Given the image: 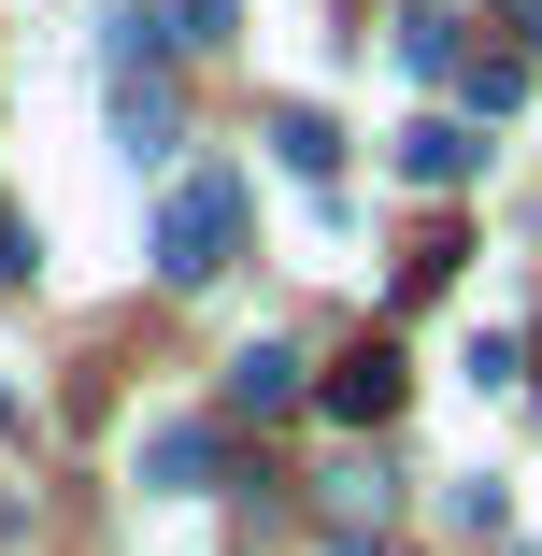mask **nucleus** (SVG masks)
I'll use <instances>...</instances> for the list:
<instances>
[{"instance_id": "2", "label": "nucleus", "mask_w": 542, "mask_h": 556, "mask_svg": "<svg viewBox=\"0 0 542 556\" xmlns=\"http://www.w3.org/2000/svg\"><path fill=\"white\" fill-rule=\"evenodd\" d=\"M314 400H329L343 428H386V414H400V357H386V343H357V357H343L329 386H314Z\"/></svg>"}, {"instance_id": "9", "label": "nucleus", "mask_w": 542, "mask_h": 556, "mask_svg": "<svg viewBox=\"0 0 542 556\" xmlns=\"http://www.w3.org/2000/svg\"><path fill=\"white\" fill-rule=\"evenodd\" d=\"M172 43H229V0H172Z\"/></svg>"}, {"instance_id": "10", "label": "nucleus", "mask_w": 542, "mask_h": 556, "mask_svg": "<svg viewBox=\"0 0 542 556\" xmlns=\"http://www.w3.org/2000/svg\"><path fill=\"white\" fill-rule=\"evenodd\" d=\"M514 43H528V58H542V0H514Z\"/></svg>"}, {"instance_id": "6", "label": "nucleus", "mask_w": 542, "mask_h": 556, "mask_svg": "<svg viewBox=\"0 0 542 556\" xmlns=\"http://www.w3.org/2000/svg\"><path fill=\"white\" fill-rule=\"evenodd\" d=\"M272 157H286L300 186H329V157H343V129H329V115H272Z\"/></svg>"}, {"instance_id": "8", "label": "nucleus", "mask_w": 542, "mask_h": 556, "mask_svg": "<svg viewBox=\"0 0 542 556\" xmlns=\"http://www.w3.org/2000/svg\"><path fill=\"white\" fill-rule=\"evenodd\" d=\"M400 72H457V29L443 15H400Z\"/></svg>"}, {"instance_id": "11", "label": "nucleus", "mask_w": 542, "mask_h": 556, "mask_svg": "<svg viewBox=\"0 0 542 556\" xmlns=\"http://www.w3.org/2000/svg\"><path fill=\"white\" fill-rule=\"evenodd\" d=\"M0 414H15V400H0Z\"/></svg>"}, {"instance_id": "5", "label": "nucleus", "mask_w": 542, "mask_h": 556, "mask_svg": "<svg viewBox=\"0 0 542 556\" xmlns=\"http://www.w3.org/2000/svg\"><path fill=\"white\" fill-rule=\"evenodd\" d=\"M286 400H300V357L286 343H243L229 357V414H286Z\"/></svg>"}, {"instance_id": "3", "label": "nucleus", "mask_w": 542, "mask_h": 556, "mask_svg": "<svg viewBox=\"0 0 542 556\" xmlns=\"http://www.w3.org/2000/svg\"><path fill=\"white\" fill-rule=\"evenodd\" d=\"M400 172H414V186H471V172H486V143H471L457 115H414V129H400Z\"/></svg>"}, {"instance_id": "7", "label": "nucleus", "mask_w": 542, "mask_h": 556, "mask_svg": "<svg viewBox=\"0 0 542 556\" xmlns=\"http://www.w3.org/2000/svg\"><path fill=\"white\" fill-rule=\"evenodd\" d=\"M115 143H129V157H172V100H157V86L115 100Z\"/></svg>"}, {"instance_id": "4", "label": "nucleus", "mask_w": 542, "mask_h": 556, "mask_svg": "<svg viewBox=\"0 0 542 556\" xmlns=\"http://www.w3.org/2000/svg\"><path fill=\"white\" fill-rule=\"evenodd\" d=\"M143 485H172V500H200V485H214V428H200V414L143 428Z\"/></svg>"}, {"instance_id": "1", "label": "nucleus", "mask_w": 542, "mask_h": 556, "mask_svg": "<svg viewBox=\"0 0 542 556\" xmlns=\"http://www.w3.org/2000/svg\"><path fill=\"white\" fill-rule=\"evenodd\" d=\"M229 229H243V186H229V172L172 186V214H157V271H172V286H214V271H229Z\"/></svg>"}]
</instances>
